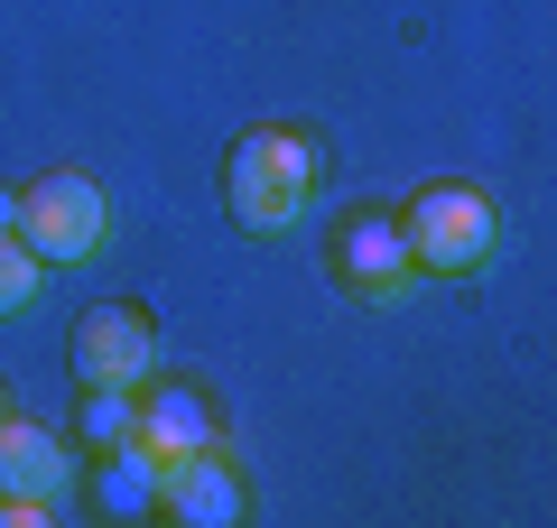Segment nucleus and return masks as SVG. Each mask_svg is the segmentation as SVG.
Here are the masks:
<instances>
[{
  "label": "nucleus",
  "instance_id": "f257e3e1",
  "mask_svg": "<svg viewBox=\"0 0 557 528\" xmlns=\"http://www.w3.org/2000/svg\"><path fill=\"white\" fill-rule=\"evenodd\" d=\"M317 196V149L298 130H242L223 158V204L242 232H288Z\"/></svg>",
  "mask_w": 557,
  "mask_h": 528
},
{
  "label": "nucleus",
  "instance_id": "f03ea898",
  "mask_svg": "<svg viewBox=\"0 0 557 528\" xmlns=\"http://www.w3.org/2000/svg\"><path fill=\"white\" fill-rule=\"evenodd\" d=\"M399 232H409L418 278H474V269H493V251H502V214L474 186H428V196L399 214Z\"/></svg>",
  "mask_w": 557,
  "mask_h": 528
},
{
  "label": "nucleus",
  "instance_id": "7ed1b4c3",
  "mask_svg": "<svg viewBox=\"0 0 557 528\" xmlns=\"http://www.w3.org/2000/svg\"><path fill=\"white\" fill-rule=\"evenodd\" d=\"M75 501V445L38 417H0V528H38Z\"/></svg>",
  "mask_w": 557,
  "mask_h": 528
},
{
  "label": "nucleus",
  "instance_id": "20e7f679",
  "mask_svg": "<svg viewBox=\"0 0 557 528\" xmlns=\"http://www.w3.org/2000/svg\"><path fill=\"white\" fill-rule=\"evenodd\" d=\"M20 241L47 260V269L94 260L102 241H112V204H102V186L84 167H57V176H38V186L20 196Z\"/></svg>",
  "mask_w": 557,
  "mask_h": 528
},
{
  "label": "nucleus",
  "instance_id": "39448f33",
  "mask_svg": "<svg viewBox=\"0 0 557 528\" xmlns=\"http://www.w3.org/2000/svg\"><path fill=\"white\" fill-rule=\"evenodd\" d=\"M75 380L84 390H149L159 380V334L139 325V306H94L75 325Z\"/></svg>",
  "mask_w": 557,
  "mask_h": 528
},
{
  "label": "nucleus",
  "instance_id": "423d86ee",
  "mask_svg": "<svg viewBox=\"0 0 557 528\" xmlns=\"http://www.w3.org/2000/svg\"><path fill=\"white\" fill-rule=\"evenodd\" d=\"M335 278L354 297H372V306H391V297H409L418 260H409V232H399L391 214H354L335 232Z\"/></svg>",
  "mask_w": 557,
  "mask_h": 528
},
{
  "label": "nucleus",
  "instance_id": "0eeeda50",
  "mask_svg": "<svg viewBox=\"0 0 557 528\" xmlns=\"http://www.w3.org/2000/svg\"><path fill=\"white\" fill-rule=\"evenodd\" d=\"M159 510H168V519H186V528H223V519H242V473L223 464L214 445L177 454L168 482H159Z\"/></svg>",
  "mask_w": 557,
  "mask_h": 528
},
{
  "label": "nucleus",
  "instance_id": "6e6552de",
  "mask_svg": "<svg viewBox=\"0 0 557 528\" xmlns=\"http://www.w3.org/2000/svg\"><path fill=\"white\" fill-rule=\"evenodd\" d=\"M131 436L159 454V464H177V454H205V445H214V408H205L196 390H177V380H168V390H139Z\"/></svg>",
  "mask_w": 557,
  "mask_h": 528
},
{
  "label": "nucleus",
  "instance_id": "1a4fd4ad",
  "mask_svg": "<svg viewBox=\"0 0 557 528\" xmlns=\"http://www.w3.org/2000/svg\"><path fill=\"white\" fill-rule=\"evenodd\" d=\"M159 482H168V464L149 445H139V436H121V445H102V510H112V519H149V510H159Z\"/></svg>",
  "mask_w": 557,
  "mask_h": 528
},
{
  "label": "nucleus",
  "instance_id": "9d476101",
  "mask_svg": "<svg viewBox=\"0 0 557 528\" xmlns=\"http://www.w3.org/2000/svg\"><path fill=\"white\" fill-rule=\"evenodd\" d=\"M38 288H47V260L28 251L20 232H0V315H28V306H38Z\"/></svg>",
  "mask_w": 557,
  "mask_h": 528
},
{
  "label": "nucleus",
  "instance_id": "9b49d317",
  "mask_svg": "<svg viewBox=\"0 0 557 528\" xmlns=\"http://www.w3.org/2000/svg\"><path fill=\"white\" fill-rule=\"evenodd\" d=\"M131 408H139V390H84V436L94 445H121L131 436Z\"/></svg>",
  "mask_w": 557,
  "mask_h": 528
},
{
  "label": "nucleus",
  "instance_id": "f8f14e48",
  "mask_svg": "<svg viewBox=\"0 0 557 528\" xmlns=\"http://www.w3.org/2000/svg\"><path fill=\"white\" fill-rule=\"evenodd\" d=\"M0 232H20V196L10 186H0Z\"/></svg>",
  "mask_w": 557,
  "mask_h": 528
},
{
  "label": "nucleus",
  "instance_id": "ddd939ff",
  "mask_svg": "<svg viewBox=\"0 0 557 528\" xmlns=\"http://www.w3.org/2000/svg\"><path fill=\"white\" fill-rule=\"evenodd\" d=\"M0 417H10V390H0Z\"/></svg>",
  "mask_w": 557,
  "mask_h": 528
}]
</instances>
